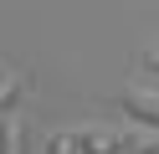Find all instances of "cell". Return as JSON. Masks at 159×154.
Returning <instances> with one entry per match:
<instances>
[{"label": "cell", "instance_id": "3957f363", "mask_svg": "<svg viewBox=\"0 0 159 154\" xmlns=\"http://www.w3.org/2000/svg\"><path fill=\"white\" fill-rule=\"evenodd\" d=\"M118 154H159V133H154V128H134V133H123Z\"/></svg>", "mask_w": 159, "mask_h": 154}, {"label": "cell", "instance_id": "277c9868", "mask_svg": "<svg viewBox=\"0 0 159 154\" xmlns=\"http://www.w3.org/2000/svg\"><path fill=\"white\" fill-rule=\"evenodd\" d=\"M46 154H82L77 149V133H57V139L46 144Z\"/></svg>", "mask_w": 159, "mask_h": 154}, {"label": "cell", "instance_id": "7a4b0ae2", "mask_svg": "<svg viewBox=\"0 0 159 154\" xmlns=\"http://www.w3.org/2000/svg\"><path fill=\"white\" fill-rule=\"evenodd\" d=\"M72 133H77V149L82 154H118V144H123V133L103 128V123H82V128H72Z\"/></svg>", "mask_w": 159, "mask_h": 154}, {"label": "cell", "instance_id": "5b68a950", "mask_svg": "<svg viewBox=\"0 0 159 154\" xmlns=\"http://www.w3.org/2000/svg\"><path fill=\"white\" fill-rule=\"evenodd\" d=\"M139 62H144L149 72H159V41H154V46H144V51H139Z\"/></svg>", "mask_w": 159, "mask_h": 154}, {"label": "cell", "instance_id": "6da1fadb", "mask_svg": "<svg viewBox=\"0 0 159 154\" xmlns=\"http://www.w3.org/2000/svg\"><path fill=\"white\" fill-rule=\"evenodd\" d=\"M118 108H123L134 123H144V128L159 133V92H149V87H123V92H118Z\"/></svg>", "mask_w": 159, "mask_h": 154}]
</instances>
